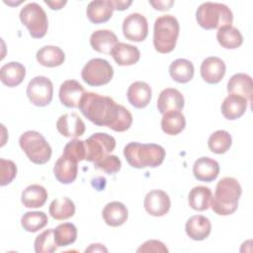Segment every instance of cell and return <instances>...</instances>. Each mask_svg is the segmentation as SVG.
Segmentation results:
<instances>
[{
  "instance_id": "1",
  "label": "cell",
  "mask_w": 253,
  "mask_h": 253,
  "mask_svg": "<svg viewBox=\"0 0 253 253\" xmlns=\"http://www.w3.org/2000/svg\"><path fill=\"white\" fill-rule=\"evenodd\" d=\"M119 107L111 97L85 92L78 108L81 114L96 126L110 128L117 119Z\"/></svg>"
},
{
  "instance_id": "2",
  "label": "cell",
  "mask_w": 253,
  "mask_h": 253,
  "mask_svg": "<svg viewBox=\"0 0 253 253\" xmlns=\"http://www.w3.org/2000/svg\"><path fill=\"white\" fill-rule=\"evenodd\" d=\"M241 194L242 189L237 179L224 177L217 182L210 207L218 215L232 214L238 208Z\"/></svg>"
},
{
  "instance_id": "3",
  "label": "cell",
  "mask_w": 253,
  "mask_h": 253,
  "mask_svg": "<svg viewBox=\"0 0 253 253\" xmlns=\"http://www.w3.org/2000/svg\"><path fill=\"white\" fill-rule=\"evenodd\" d=\"M124 155L127 163L133 168H155L164 161L165 149L159 144L133 141L125 146Z\"/></svg>"
},
{
  "instance_id": "4",
  "label": "cell",
  "mask_w": 253,
  "mask_h": 253,
  "mask_svg": "<svg viewBox=\"0 0 253 253\" xmlns=\"http://www.w3.org/2000/svg\"><path fill=\"white\" fill-rule=\"evenodd\" d=\"M180 26L178 20L172 15H162L154 22L153 45L160 53L171 52L177 42Z\"/></svg>"
},
{
  "instance_id": "5",
  "label": "cell",
  "mask_w": 253,
  "mask_h": 253,
  "mask_svg": "<svg viewBox=\"0 0 253 253\" xmlns=\"http://www.w3.org/2000/svg\"><path fill=\"white\" fill-rule=\"evenodd\" d=\"M196 20L200 27L206 30L219 29L231 25L233 15L231 10L224 4L205 2L196 11Z\"/></svg>"
},
{
  "instance_id": "6",
  "label": "cell",
  "mask_w": 253,
  "mask_h": 253,
  "mask_svg": "<svg viewBox=\"0 0 253 253\" xmlns=\"http://www.w3.org/2000/svg\"><path fill=\"white\" fill-rule=\"evenodd\" d=\"M19 144L29 160L35 164H45L51 157L49 143L36 130L25 131L19 138Z\"/></svg>"
},
{
  "instance_id": "7",
  "label": "cell",
  "mask_w": 253,
  "mask_h": 253,
  "mask_svg": "<svg viewBox=\"0 0 253 253\" xmlns=\"http://www.w3.org/2000/svg\"><path fill=\"white\" fill-rule=\"evenodd\" d=\"M20 20L27 27L34 39H42L45 36L48 28V20L44 10L36 2L24 6L20 11Z\"/></svg>"
},
{
  "instance_id": "8",
  "label": "cell",
  "mask_w": 253,
  "mask_h": 253,
  "mask_svg": "<svg viewBox=\"0 0 253 253\" xmlns=\"http://www.w3.org/2000/svg\"><path fill=\"white\" fill-rule=\"evenodd\" d=\"M114 75L112 65L103 58H92L82 68L81 77L90 86H103L108 84Z\"/></svg>"
},
{
  "instance_id": "9",
  "label": "cell",
  "mask_w": 253,
  "mask_h": 253,
  "mask_svg": "<svg viewBox=\"0 0 253 253\" xmlns=\"http://www.w3.org/2000/svg\"><path fill=\"white\" fill-rule=\"evenodd\" d=\"M85 142V160L96 163L109 155L116 147V139L106 132H96L88 137Z\"/></svg>"
},
{
  "instance_id": "10",
  "label": "cell",
  "mask_w": 253,
  "mask_h": 253,
  "mask_svg": "<svg viewBox=\"0 0 253 253\" xmlns=\"http://www.w3.org/2000/svg\"><path fill=\"white\" fill-rule=\"evenodd\" d=\"M27 96L37 107L47 106L53 96V85L50 79L44 76H36L27 86Z\"/></svg>"
},
{
  "instance_id": "11",
  "label": "cell",
  "mask_w": 253,
  "mask_h": 253,
  "mask_svg": "<svg viewBox=\"0 0 253 253\" xmlns=\"http://www.w3.org/2000/svg\"><path fill=\"white\" fill-rule=\"evenodd\" d=\"M123 33L126 40L142 42L148 35V23L146 18L139 13H131L123 23Z\"/></svg>"
},
{
  "instance_id": "12",
  "label": "cell",
  "mask_w": 253,
  "mask_h": 253,
  "mask_svg": "<svg viewBox=\"0 0 253 253\" xmlns=\"http://www.w3.org/2000/svg\"><path fill=\"white\" fill-rule=\"evenodd\" d=\"M147 213L153 216L165 215L171 207V201L167 193L162 190H152L148 192L143 202Z\"/></svg>"
},
{
  "instance_id": "13",
  "label": "cell",
  "mask_w": 253,
  "mask_h": 253,
  "mask_svg": "<svg viewBox=\"0 0 253 253\" xmlns=\"http://www.w3.org/2000/svg\"><path fill=\"white\" fill-rule=\"evenodd\" d=\"M58 132L70 138H77L84 134L85 124L76 113H66L61 115L56 122Z\"/></svg>"
},
{
  "instance_id": "14",
  "label": "cell",
  "mask_w": 253,
  "mask_h": 253,
  "mask_svg": "<svg viewBox=\"0 0 253 253\" xmlns=\"http://www.w3.org/2000/svg\"><path fill=\"white\" fill-rule=\"evenodd\" d=\"M226 66L224 61L216 56H210L201 64V76L209 84L219 83L225 75Z\"/></svg>"
},
{
  "instance_id": "15",
  "label": "cell",
  "mask_w": 253,
  "mask_h": 253,
  "mask_svg": "<svg viewBox=\"0 0 253 253\" xmlns=\"http://www.w3.org/2000/svg\"><path fill=\"white\" fill-rule=\"evenodd\" d=\"M85 94L84 87L76 80H66L59 87V100L67 108H78Z\"/></svg>"
},
{
  "instance_id": "16",
  "label": "cell",
  "mask_w": 253,
  "mask_h": 253,
  "mask_svg": "<svg viewBox=\"0 0 253 253\" xmlns=\"http://www.w3.org/2000/svg\"><path fill=\"white\" fill-rule=\"evenodd\" d=\"M184 96L175 88H166L162 90L157 99V109L162 115L171 111H181L184 108Z\"/></svg>"
},
{
  "instance_id": "17",
  "label": "cell",
  "mask_w": 253,
  "mask_h": 253,
  "mask_svg": "<svg viewBox=\"0 0 253 253\" xmlns=\"http://www.w3.org/2000/svg\"><path fill=\"white\" fill-rule=\"evenodd\" d=\"M193 174L199 181L211 182L215 180L219 174V164L212 158L202 156L195 161Z\"/></svg>"
},
{
  "instance_id": "18",
  "label": "cell",
  "mask_w": 253,
  "mask_h": 253,
  "mask_svg": "<svg viewBox=\"0 0 253 253\" xmlns=\"http://www.w3.org/2000/svg\"><path fill=\"white\" fill-rule=\"evenodd\" d=\"M78 173V162L61 155L53 166L55 179L61 184H71L75 181Z\"/></svg>"
},
{
  "instance_id": "19",
  "label": "cell",
  "mask_w": 253,
  "mask_h": 253,
  "mask_svg": "<svg viewBox=\"0 0 253 253\" xmlns=\"http://www.w3.org/2000/svg\"><path fill=\"white\" fill-rule=\"evenodd\" d=\"M115 10L113 0H97L91 1L86 9V15L93 24H101L108 22Z\"/></svg>"
},
{
  "instance_id": "20",
  "label": "cell",
  "mask_w": 253,
  "mask_h": 253,
  "mask_svg": "<svg viewBox=\"0 0 253 253\" xmlns=\"http://www.w3.org/2000/svg\"><path fill=\"white\" fill-rule=\"evenodd\" d=\"M185 230L191 239L201 241L210 235L211 231V223L207 216L196 214L187 220Z\"/></svg>"
},
{
  "instance_id": "21",
  "label": "cell",
  "mask_w": 253,
  "mask_h": 253,
  "mask_svg": "<svg viewBox=\"0 0 253 253\" xmlns=\"http://www.w3.org/2000/svg\"><path fill=\"white\" fill-rule=\"evenodd\" d=\"M151 88L143 81H135L127 89L126 96L131 106L136 109L145 108L151 100Z\"/></svg>"
},
{
  "instance_id": "22",
  "label": "cell",
  "mask_w": 253,
  "mask_h": 253,
  "mask_svg": "<svg viewBox=\"0 0 253 253\" xmlns=\"http://www.w3.org/2000/svg\"><path fill=\"white\" fill-rule=\"evenodd\" d=\"M248 101L239 95L229 94L224 98L221 103V114L223 117L229 121L237 120L242 117L247 109Z\"/></svg>"
},
{
  "instance_id": "23",
  "label": "cell",
  "mask_w": 253,
  "mask_h": 253,
  "mask_svg": "<svg viewBox=\"0 0 253 253\" xmlns=\"http://www.w3.org/2000/svg\"><path fill=\"white\" fill-rule=\"evenodd\" d=\"M118 42L117 36L110 30H98L93 32L90 36L92 48L100 53L111 54Z\"/></svg>"
},
{
  "instance_id": "24",
  "label": "cell",
  "mask_w": 253,
  "mask_h": 253,
  "mask_svg": "<svg viewBox=\"0 0 253 253\" xmlns=\"http://www.w3.org/2000/svg\"><path fill=\"white\" fill-rule=\"evenodd\" d=\"M111 55L118 65L128 66L135 64L140 58L139 49L126 42H118L113 48Z\"/></svg>"
},
{
  "instance_id": "25",
  "label": "cell",
  "mask_w": 253,
  "mask_h": 253,
  "mask_svg": "<svg viewBox=\"0 0 253 253\" xmlns=\"http://www.w3.org/2000/svg\"><path fill=\"white\" fill-rule=\"evenodd\" d=\"M102 216L104 221L113 227L123 225L128 216V211L126 207L121 202H111L108 203L103 211Z\"/></svg>"
},
{
  "instance_id": "26",
  "label": "cell",
  "mask_w": 253,
  "mask_h": 253,
  "mask_svg": "<svg viewBox=\"0 0 253 253\" xmlns=\"http://www.w3.org/2000/svg\"><path fill=\"white\" fill-rule=\"evenodd\" d=\"M26 76L25 66L17 61H11L0 68L1 82L8 87L20 85Z\"/></svg>"
},
{
  "instance_id": "27",
  "label": "cell",
  "mask_w": 253,
  "mask_h": 253,
  "mask_svg": "<svg viewBox=\"0 0 253 253\" xmlns=\"http://www.w3.org/2000/svg\"><path fill=\"white\" fill-rule=\"evenodd\" d=\"M227 92L244 97L248 102L252 100V78L245 73H236L227 82Z\"/></svg>"
},
{
  "instance_id": "28",
  "label": "cell",
  "mask_w": 253,
  "mask_h": 253,
  "mask_svg": "<svg viewBox=\"0 0 253 253\" xmlns=\"http://www.w3.org/2000/svg\"><path fill=\"white\" fill-rule=\"evenodd\" d=\"M47 200V191L44 187L38 184L28 186L21 196L22 204L29 209L42 208Z\"/></svg>"
},
{
  "instance_id": "29",
  "label": "cell",
  "mask_w": 253,
  "mask_h": 253,
  "mask_svg": "<svg viewBox=\"0 0 253 253\" xmlns=\"http://www.w3.org/2000/svg\"><path fill=\"white\" fill-rule=\"evenodd\" d=\"M36 57L41 65L45 67H55L64 62L65 54L58 46L44 45L37 51Z\"/></svg>"
},
{
  "instance_id": "30",
  "label": "cell",
  "mask_w": 253,
  "mask_h": 253,
  "mask_svg": "<svg viewBox=\"0 0 253 253\" xmlns=\"http://www.w3.org/2000/svg\"><path fill=\"white\" fill-rule=\"evenodd\" d=\"M216 40L222 47L227 49H235L243 43V37L240 31L232 25L219 28L216 33Z\"/></svg>"
},
{
  "instance_id": "31",
  "label": "cell",
  "mask_w": 253,
  "mask_h": 253,
  "mask_svg": "<svg viewBox=\"0 0 253 253\" xmlns=\"http://www.w3.org/2000/svg\"><path fill=\"white\" fill-rule=\"evenodd\" d=\"M195 68L193 63L185 58L174 60L169 66L171 78L178 83H188L194 77Z\"/></svg>"
},
{
  "instance_id": "32",
  "label": "cell",
  "mask_w": 253,
  "mask_h": 253,
  "mask_svg": "<svg viewBox=\"0 0 253 253\" xmlns=\"http://www.w3.org/2000/svg\"><path fill=\"white\" fill-rule=\"evenodd\" d=\"M212 194L209 187L197 186L194 187L188 195L189 206L198 211H206L211 206Z\"/></svg>"
},
{
  "instance_id": "33",
  "label": "cell",
  "mask_w": 253,
  "mask_h": 253,
  "mask_svg": "<svg viewBox=\"0 0 253 253\" xmlns=\"http://www.w3.org/2000/svg\"><path fill=\"white\" fill-rule=\"evenodd\" d=\"M50 216L56 220H64L72 217L75 213V205L67 197L53 200L48 208Z\"/></svg>"
},
{
  "instance_id": "34",
  "label": "cell",
  "mask_w": 253,
  "mask_h": 253,
  "mask_svg": "<svg viewBox=\"0 0 253 253\" xmlns=\"http://www.w3.org/2000/svg\"><path fill=\"white\" fill-rule=\"evenodd\" d=\"M186 126L185 116L180 111H171L163 114L161 119V128L169 135L179 134Z\"/></svg>"
},
{
  "instance_id": "35",
  "label": "cell",
  "mask_w": 253,
  "mask_h": 253,
  "mask_svg": "<svg viewBox=\"0 0 253 253\" xmlns=\"http://www.w3.org/2000/svg\"><path fill=\"white\" fill-rule=\"evenodd\" d=\"M232 144V137L230 133L223 129H218L211 133L208 140L210 150L215 154L225 153Z\"/></svg>"
},
{
  "instance_id": "36",
  "label": "cell",
  "mask_w": 253,
  "mask_h": 253,
  "mask_svg": "<svg viewBox=\"0 0 253 253\" xmlns=\"http://www.w3.org/2000/svg\"><path fill=\"white\" fill-rule=\"evenodd\" d=\"M54 239L58 247H64L75 242L77 238V228L71 222H63L53 229Z\"/></svg>"
},
{
  "instance_id": "37",
  "label": "cell",
  "mask_w": 253,
  "mask_h": 253,
  "mask_svg": "<svg viewBox=\"0 0 253 253\" xmlns=\"http://www.w3.org/2000/svg\"><path fill=\"white\" fill-rule=\"evenodd\" d=\"M48 222L47 215L43 211H28L21 218L22 227L28 232H37Z\"/></svg>"
},
{
  "instance_id": "38",
  "label": "cell",
  "mask_w": 253,
  "mask_h": 253,
  "mask_svg": "<svg viewBox=\"0 0 253 253\" xmlns=\"http://www.w3.org/2000/svg\"><path fill=\"white\" fill-rule=\"evenodd\" d=\"M37 253H52L57 249V244L54 239L53 228H48L39 234L34 243Z\"/></svg>"
},
{
  "instance_id": "39",
  "label": "cell",
  "mask_w": 253,
  "mask_h": 253,
  "mask_svg": "<svg viewBox=\"0 0 253 253\" xmlns=\"http://www.w3.org/2000/svg\"><path fill=\"white\" fill-rule=\"evenodd\" d=\"M62 155L69 157L77 162L85 160L86 157V149H85V142L84 140H80L77 138L71 139L63 148Z\"/></svg>"
},
{
  "instance_id": "40",
  "label": "cell",
  "mask_w": 253,
  "mask_h": 253,
  "mask_svg": "<svg viewBox=\"0 0 253 253\" xmlns=\"http://www.w3.org/2000/svg\"><path fill=\"white\" fill-rule=\"evenodd\" d=\"M131 124H132V115L126 108L120 105L117 119L110 128L115 131L123 132L127 130L130 127Z\"/></svg>"
},
{
  "instance_id": "41",
  "label": "cell",
  "mask_w": 253,
  "mask_h": 253,
  "mask_svg": "<svg viewBox=\"0 0 253 253\" xmlns=\"http://www.w3.org/2000/svg\"><path fill=\"white\" fill-rule=\"evenodd\" d=\"M0 185L6 186L10 184L17 175V166L12 160L0 158Z\"/></svg>"
},
{
  "instance_id": "42",
  "label": "cell",
  "mask_w": 253,
  "mask_h": 253,
  "mask_svg": "<svg viewBox=\"0 0 253 253\" xmlns=\"http://www.w3.org/2000/svg\"><path fill=\"white\" fill-rule=\"evenodd\" d=\"M94 166L100 170H103L107 174H115L120 171L122 162L117 155H107L100 161L94 163Z\"/></svg>"
},
{
  "instance_id": "43",
  "label": "cell",
  "mask_w": 253,
  "mask_h": 253,
  "mask_svg": "<svg viewBox=\"0 0 253 253\" xmlns=\"http://www.w3.org/2000/svg\"><path fill=\"white\" fill-rule=\"evenodd\" d=\"M136 252L140 253H148V252H159V253H166L168 252V248L165 246V244L159 240H147L144 243H142L139 248L136 250Z\"/></svg>"
},
{
  "instance_id": "44",
  "label": "cell",
  "mask_w": 253,
  "mask_h": 253,
  "mask_svg": "<svg viewBox=\"0 0 253 253\" xmlns=\"http://www.w3.org/2000/svg\"><path fill=\"white\" fill-rule=\"evenodd\" d=\"M149 4L152 5L155 10L166 11L171 8V6L174 4V1H149Z\"/></svg>"
},
{
  "instance_id": "45",
  "label": "cell",
  "mask_w": 253,
  "mask_h": 253,
  "mask_svg": "<svg viewBox=\"0 0 253 253\" xmlns=\"http://www.w3.org/2000/svg\"><path fill=\"white\" fill-rule=\"evenodd\" d=\"M131 1H120V0H113V4L115 7V10L118 11H124L127 9L131 5Z\"/></svg>"
},
{
  "instance_id": "46",
  "label": "cell",
  "mask_w": 253,
  "mask_h": 253,
  "mask_svg": "<svg viewBox=\"0 0 253 253\" xmlns=\"http://www.w3.org/2000/svg\"><path fill=\"white\" fill-rule=\"evenodd\" d=\"M85 252H108V249L100 243H95V244H91L85 250Z\"/></svg>"
},
{
  "instance_id": "47",
  "label": "cell",
  "mask_w": 253,
  "mask_h": 253,
  "mask_svg": "<svg viewBox=\"0 0 253 253\" xmlns=\"http://www.w3.org/2000/svg\"><path fill=\"white\" fill-rule=\"evenodd\" d=\"M44 3L48 5L51 10H60L66 4V1H44Z\"/></svg>"
}]
</instances>
